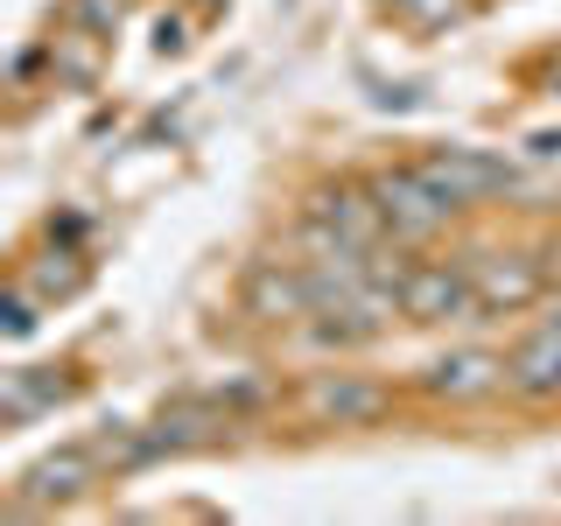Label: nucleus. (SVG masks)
<instances>
[{
  "instance_id": "obj_1",
  "label": "nucleus",
  "mask_w": 561,
  "mask_h": 526,
  "mask_svg": "<svg viewBox=\"0 0 561 526\" xmlns=\"http://www.w3.org/2000/svg\"><path fill=\"white\" fill-rule=\"evenodd\" d=\"M302 239H309V253H323V245L379 253L393 232H386V210L373 197V183H323V190H309V204H302Z\"/></svg>"
},
{
  "instance_id": "obj_2",
  "label": "nucleus",
  "mask_w": 561,
  "mask_h": 526,
  "mask_svg": "<svg viewBox=\"0 0 561 526\" xmlns=\"http://www.w3.org/2000/svg\"><path fill=\"white\" fill-rule=\"evenodd\" d=\"M414 169L428 175V190H435L449 210H478V204L505 197V190L519 183L513 162H505V155H491V148H428Z\"/></svg>"
},
{
  "instance_id": "obj_3",
  "label": "nucleus",
  "mask_w": 561,
  "mask_h": 526,
  "mask_svg": "<svg viewBox=\"0 0 561 526\" xmlns=\"http://www.w3.org/2000/svg\"><path fill=\"white\" fill-rule=\"evenodd\" d=\"M400 316H414V323H478L484 295H478V281H470V267L408 260V274H400Z\"/></svg>"
},
{
  "instance_id": "obj_4",
  "label": "nucleus",
  "mask_w": 561,
  "mask_h": 526,
  "mask_svg": "<svg viewBox=\"0 0 561 526\" xmlns=\"http://www.w3.org/2000/svg\"><path fill=\"white\" fill-rule=\"evenodd\" d=\"M373 197H379L386 232H393V239H435V232H443V225L456 218V210L428 190V175H421L414 162L379 169V175H373Z\"/></svg>"
},
{
  "instance_id": "obj_5",
  "label": "nucleus",
  "mask_w": 561,
  "mask_h": 526,
  "mask_svg": "<svg viewBox=\"0 0 561 526\" xmlns=\"http://www.w3.org/2000/svg\"><path fill=\"white\" fill-rule=\"evenodd\" d=\"M239 302H245L253 323H295V316H316L309 267H302V260H253V267H245Z\"/></svg>"
},
{
  "instance_id": "obj_6",
  "label": "nucleus",
  "mask_w": 561,
  "mask_h": 526,
  "mask_svg": "<svg viewBox=\"0 0 561 526\" xmlns=\"http://www.w3.org/2000/svg\"><path fill=\"white\" fill-rule=\"evenodd\" d=\"M99 449L92 443H70L57 456H43V464H28L22 470V484H14V513H35V505H70V499H84V491L99 484Z\"/></svg>"
},
{
  "instance_id": "obj_7",
  "label": "nucleus",
  "mask_w": 561,
  "mask_h": 526,
  "mask_svg": "<svg viewBox=\"0 0 561 526\" xmlns=\"http://www.w3.org/2000/svg\"><path fill=\"white\" fill-rule=\"evenodd\" d=\"M302 408L316 421H330V428H373L379 414H393V386H379L365 373H323V379H309Z\"/></svg>"
},
{
  "instance_id": "obj_8",
  "label": "nucleus",
  "mask_w": 561,
  "mask_h": 526,
  "mask_svg": "<svg viewBox=\"0 0 561 526\" xmlns=\"http://www.w3.org/2000/svg\"><path fill=\"white\" fill-rule=\"evenodd\" d=\"M505 386H513L519 400H554L561 393V309L513 344V358H505Z\"/></svg>"
},
{
  "instance_id": "obj_9",
  "label": "nucleus",
  "mask_w": 561,
  "mask_h": 526,
  "mask_svg": "<svg viewBox=\"0 0 561 526\" xmlns=\"http://www.w3.org/2000/svg\"><path fill=\"white\" fill-rule=\"evenodd\" d=\"M470 281H478V295H484V316L491 309H526V302H540V288H548V274H540V260H526V253H484V260H463Z\"/></svg>"
},
{
  "instance_id": "obj_10",
  "label": "nucleus",
  "mask_w": 561,
  "mask_h": 526,
  "mask_svg": "<svg viewBox=\"0 0 561 526\" xmlns=\"http://www.w3.org/2000/svg\"><path fill=\"white\" fill-rule=\"evenodd\" d=\"M499 386H505V358H491V351H449V358H435L421 373V393L428 400H484Z\"/></svg>"
},
{
  "instance_id": "obj_11",
  "label": "nucleus",
  "mask_w": 561,
  "mask_h": 526,
  "mask_svg": "<svg viewBox=\"0 0 561 526\" xmlns=\"http://www.w3.org/2000/svg\"><path fill=\"white\" fill-rule=\"evenodd\" d=\"M57 400H70V379H57L49 365H22V373H8L0 386V421H35L49 414Z\"/></svg>"
},
{
  "instance_id": "obj_12",
  "label": "nucleus",
  "mask_w": 561,
  "mask_h": 526,
  "mask_svg": "<svg viewBox=\"0 0 561 526\" xmlns=\"http://www.w3.org/2000/svg\"><path fill=\"white\" fill-rule=\"evenodd\" d=\"M28 330H35V288L14 281L8 288V338H28Z\"/></svg>"
},
{
  "instance_id": "obj_13",
  "label": "nucleus",
  "mask_w": 561,
  "mask_h": 526,
  "mask_svg": "<svg viewBox=\"0 0 561 526\" xmlns=\"http://www.w3.org/2000/svg\"><path fill=\"white\" fill-rule=\"evenodd\" d=\"M408 22H421V28H435V22H456V0H393Z\"/></svg>"
},
{
  "instance_id": "obj_14",
  "label": "nucleus",
  "mask_w": 561,
  "mask_h": 526,
  "mask_svg": "<svg viewBox=\"0 0 561 526\" xmlns=\"http://www.w3.org/2000/svg\"><path fill=\"white\" fill-rule=\"evenodd\" d=\"M526 155H534V162H561V134H534V140H526Z\"/></svg>"
},
{
  "instance_id": "obj_15",
  "label": "nucleus",
  "mask_w": 561,
  "mask_h": 526,
  "mask_svg": "<svg viewBox=\"0 0 561 526\" xmlns=\"http://www.w3.org/2000/svg\"><path fill=\"white\" fill-rule=\"evenodd\" d=\"M554 400H561V393H554Z\"/></svg>"
}]
</instances>
